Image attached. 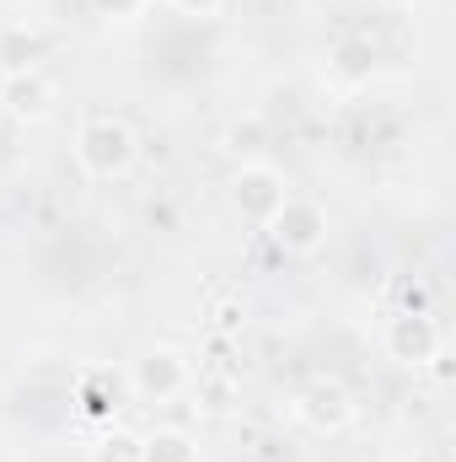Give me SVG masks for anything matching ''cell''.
I'll return each instance as SVG.
<instances>
[{"label": "cell", "mask_w": 456, "mask_h": 462, "mask_svg": "<svg viewBox=\"0 0 456 462\" xmlns=\"http://www.w3.org/2000/svg\"><path fill=\"white\" fill-rule=\"evenodd\" d=\"M11 97H16V108H22V114H43V108H49V103H43L49 92H43L38 81H27V87L16 81V87H11Z\"/></svg>", "instance_id": "obj_4"}, {"label": "cell", "mask_w": 456, "mask_h": 462, "mask_svg": "<svg viewBox=\"0 0 456 462\" xmlns=\"http://www.w3.org/2000/svg\"><path fill=\"white\" fill-rule=\"evenodd\" d=\"M81 156H87L92 172H118V167H129L134 140H129V129H118V124H92V129L81 134Z\"/></svg>", "instance_id": "obj_1"}, {"label": "cell", "mask_w": 456, "mask_h": 462, "mask_svg": "<svg viewBox=\"0 0 456 462\" xmlns=\"http://www.w3.org/2000/svg\"><path fill=\"white\" fill-rule=\"evenodd\" d=\"M397 339H403V349L414 345V355H424V349H430V328H424V323H414V328H403Z\"/></svg>", "instance_id": "obj_5"}, {"label": "cell", "mask_w": 456, "mask_h": 462, "mask_svg": "<svg viewBox=\"0 0 456 462\" xmlns=\"http://www.w3.org/2000/svg\"><path fill=\"white\" fill-rule=\"evenodd\" d=\"M279 242H290V247H312L317 242V210H301V216H279Z\"/></svg>", "instance_id": "obj_2"}, {"label": "cell", "mask_w": 456, "mask_h": 462, "mask_svg": "<svg viewBox=\"0 0 456 462\" xmlns=\"http://www.w3.org/2000/svg\"><path fill=\"white\" fill-rule=\"evenodd\" d=\"M140 382H145V387H150V393H156V387H161V393H167V387H172V382H178V365H172V355H150V360H145V365H140Z\"/></svg>", "instance_id": "obj_3"}]
</instances>
